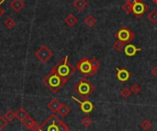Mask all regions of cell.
<instances>
[{
  "mask_svg": "<svg viewBox=\"0 0 157 131\" xmlns=\"http://www.w3.org/2000/svg\"><path fill=\"white\" fill-rule=\"evenodd\" d=\"M122 9H123L127 14H130V13L132 12V6L128 1H126L125 4L122 6Z\"/></svg>",
  "mask_w": 157,
  "mask_h": 131,
  "instance_id": "obj_27",
  "label": "cell"
},
{
  "mask_svg": "<svg viewBox=\"0 0 157 131\" xmlns=\"http://www.w3.org/2000/svg\"><path fill=\"white\" fill-rule=\"evenodd\" d=\"M22 124L24 125V127L29 130L37 131L39 129V124L30 117H28L24 121H22Z\"/></svg>",
  "mask_w": 157,
  "mask_h": 131,
  "instance_id": "obj_11",
  "label": "cell"
},
{
  "mask_svg": "<svg viewBox=\"0 0 157 131\" xmlns=\"http://www.w3.org/2000/svg\"><path fill=\"white\" fill-rule=\"evenodd\" d=\"M35 57L42 63H45L47 62L53 55L52 51L45 45L41 46L39 50H37L34 53Z\"/></svg>",
  "mask_w": 157,
  "mask_h": 131,
  "instance_id": "obj_7",
  "label": "cell"
},
{
  "mask_svg": "<svg viewBox=\"0 0 157 131\" xmlns=\"http://www.w3.org/2000/svg\"><path fill=\"white\" fill-rule=\"evenodd\" d=\"M7 124H8V121H6V118H5L1 115V113H0V131L2 130Z\"/></svg>",
  "mask_w": 157,
  "mask_h": 131,
  "instance_id": "obj_30",
  "label": "cell"
},
{
  "mask_svg": "<svg viewBox=\"0 0 157 131\" xmlns=\"http://www.w3.org/2000/svg\"><path fill=\"white\" fill-rule=\"evenodd\" d=\"M96 87L93 85L86 77L81 79L75 86L74 91L82 98V99H87L88 96L95 91Z\"/></svg>",
  "mask_w": 157,
  "mask_h": 131,
  "instance_id": "obj_4",
  "label": "cell"
},
{
  "mask_svg": "<svg viewBox=\"0 0 157 131\" xmlns=\"http://www.w3.org/2000/svg\"><path fill=\"white\" fill-rule=\"evenodd\" d=\"M154 1V3H155V4H157V0H153Z\"/></svg>",
  "mask_w": 157,
  "mask_h": 131,
  "instance_id": "obj_34",
  "label": "cell"
},
{
  "mask_svg": "<svg viewBox=\"0 0 157 131\" xmlns=\"http://www.w3.org/2000/svg\"><path fill=\"white\" fill-rule=\"evenodd\" d=\"M115 37L117 38L118 40H121V41H122V42H124L126 44V43L131 42L135 38V34L131 29H129L128 28L121 27L115 33Z\"/></svg>",
  "mask_w": 157,
  "mask_h": 131,
  "instance_id": "obj_6",
  "label": "cell"
},
{
  "mask_svg": "<svg viewBox=\"0 0 157 131\" xmlns=\"http://www.w3.org/2000/svg\"><path fill=\"white\" fill-rule=\"evenodd\" d=\"M15 113H16V118H17L20 122L24 121V120L29 117V115H28L27 111H26L23 107L18 108V109H17V112H15Z\"/></svg>",
  "mask_w": 157,
  "mask_h": 131,
  "instance_id": "obj_15",
  "label": "cell"
},
{
  "mask_svg": "<svg viewBox=\"0 0 157 131\" xmlns=\"http://www.w3.org/2000/svg\"><path fill=\"white\" fill-rule=\"evenodd\" d=\"M9 6L15 12H19L25 6V3L23 0H12Z\"/></svg>",
  "mask_w": 157,
  "mask_h": 131,
  "instance_id": "obj_14",
  "label": "cell"
},
{
  "mask_svg": "<svg viewBox=\"0 0 157 131\" xmlns=\"http://www.w3.org/2000/svg\"><path fill=\"white\" fill-rule=\"evenodd\" d=\"M37 131H70V129L53 113L39 126Z\"/></svg>",
  "mask_w": 157,
  "mask_h": 131,
  "instance_id": "obj_1",
  "label": "cell"
},
{
  "mask_svg": "<svg viewBox=\"0 0 157 131\" xmlns=\"http://www.w3.org/2000/svg\"><path fill=\"white\" fill-rule=\"evenodd\" d=\"M90 62H91V64H92V68H93L94 73L96 74V73H98V71L99 67H100V63H99V62H98V60H96L95 58H92V59L90 60Z\"/></svg>",
  "mask_w": 157,
  "mask_h": 131,
  "instance_id": "obj_22",
  "label": "cell"
},
{
  "mask_svg": "<svg viewBox=\"0 0 157 131\" xmlns=\"http://www.w3.org/2000/svg\"><path fill=\"white\" fill-rule=\"evenodd\" d=\"M4 25H5V27H6V28H7L11 29V28H13L16 26V22H15V20H14L12 17H7V18L5 20Z\"/></svg>",
  "mask_w": 157,
  "mask_h": 131,
  "instance_id": "obj_21",
  "label": "cell"
},
{
  "mask_svg": "<svg viewBox=\"0 0 157 131\" xmlns=\"http://www.w3.org/2000/svg\"><path fill=\"white\" fill-rule=\"evenodd\" d=\"M81 123H82V125L84 126V127H86V128H88L91 124H92V120H91V118H89V117H85L82 120H81Z\"/></svg>",
  "mask_w": 157,
  "mask_h": 131,
  "instance_id": "obj_29",
  "label": "cell"
},
{
  "mask_svg": "<svg viewBox=\"0 0 157 131\" xmlns=\"http://www.w3.org/2000/svg\"><path fill=\"white\" fill-rule=\"evenodd\" d=\"M4 1H5V0H1V1H0V17H2V16L4 15V13H5L4 9H3V8L1 7V5H2V4L4 3Z\"/></svg>",
  "mask_w": 157,
  "mask_h": 131,
  "instance_id": "obj_31",
  "label": "cell"
},
{
  "mask_svg": "<svg viewBox=\"0 0 157 131\" xmlns=\"http://www.w3.org/2000/svg\"><path fill=\"white\" fill-rule=\"evenodd\" d=\"M152 74H153L155 77H156L157 78V65L156 66H155V68L152 70Z\"/></svg>",
  "mask_w": 157,
  "mask_h": 131,
  "instance_id": "obj_32",
  "label": "cell"
},
{
  "mask_svg": "<svg viewBox=\"0 0 157 131\" xmlns=\"http://www.w3.org/2000/svg\"><path fill=\"white\" fill-rule=\"evenodd\" d=\"M73 5H74V6L75 7L76 10L82 11V10H84L86 7L87 2H86V0H75Z\"/></svg>",
  "mask_w": 157,
  "mask_h": 131,
  "instance_id": "obj_16",
  "label": "cell"
},
{
  "mask_svg": "<svg viewBox=\"0 0 157 131\" xmlns=\"http://www.w3.org/2000/svg\"><path fill=\"white\" fill-rule=\"evenodd\" d=\"M85 24H86L87 27L92 28V27H94V26L97 24V19L95 18L94 16L89 15V16H87V17H86V19H85Z\"/></svg>",
  "mask_w": 157,
  "mask_h": 131,
  "instance_id": "obj_19",
  "label": "cell"
},
{
  "mask_svg": "<svg viewBox=\"0 0 157 131\" xmlns=\"http://www.w3.org/2000/svg\"><path fill=\"white\" fill-rule=\"evenodd\" d=\"M66 82L67 81H65L64 79H63L60 75H58L52 69L42 79V83L53 94L58 93L63 88V86L66 84Z\"/></svg>",
  "mask_w": 157,
  "mask_h": 131,
  "instance_id": "obj_3",
  "label": "cell"
},
{
  "mask_svg": "<svg viewBox=\"0 0 157 131\" xmlns=\"http://www.w3.org/2000/svg\"><path fill=\"white\" fill-rule=\"evenodd\" d=\"M127 1H128V2H129V3H130L132 6H133V5H135V4H136V3H137L139 0H127Z\"/></svg>",
  "mask_w": 157,
  "mask_h": 131,
  "instance_id": "obj_33",
  "label": "cell"
},
{
  "mask_svg": "<svg viewBox=\"0 0 157 131\" xmlns=\"http://www.w3.org/2000/svg\"><path fill=\"white\" fill-rule=\"evenodd\" d=\"M142 51V49L140 48H136L133 44H127L126 47L124 48V51H125V54L129 57H132L136 54L137 51Z\"/></svg>",
  "mask_w": 157,
  "mask_h": 131,
  "instance_id": "obj_13",
  "label": "cell"
},
{
  "mask_svg": "<svg viewBox=\"0 0 157 131\" xmlns=\"http://www.w3.org/2000/svg\"><path fill=\"white\" fill-rule=\"evenodd\" d=\"M52 70L63 79L68 81L75 73L76 68H75L73 64L68 61V56H65L53 66Z\"/></svg>",
  "mask_w": 157,
  "mask_h": 131,
  "instance_id": "obj_2",
  "label": "cell"
},
{
  "mask_svg": "<svg viewBox=\"0 0 157 131\" xmlns=\"http://www.w3.org/2000/svg\"><path fill=\"white\" fill-rule=\"evenodd\" d=\"M76 70H78L84 77L95 75L93 68H92V64L90 62V60L87 58H82L76 63Z\"/></svg>",
  "mask_w": 157,
  "mask_h": 131,
  "instance_id": "obj_5",
  "label": "cell"
},
{
  "mask_svg": "<svg viewBox=\"0 0 157 131\" xmlns=\"http://www.w3.org/2000/svg\"><path fill=\"white\" fill-rule=\"evenodd\" d=\"M77 18L75 17V15H73V14H69L65 18H64V22H65V24L68 26V27H74L76 23H77Z\"/></svg>",
  "mask_w": 157,
  "mask_h": 131,
  "instance_id": "obj_17",
  "label": "cell"
},
{
  "mask_svg": "<svg viewBox=\"0 0 157 131\" xmlns=\"http://www.w3.org/2000/svg\"><path fill=\"white\" fill-rule=\"evenodd\" d=\"M141 90H142L141 86H140L139 84H132V87H131L132 94H134V95H138V94H140Z\"/></svg>",
  "mask_w": 157,
  "mask_h": 131,
  "instance_id": "obj_28",
  "label": "cell"
},
{
  "mask_svg": "<svg viewBox=\"0 0 157 131\" xmlns=\"http://www.w3.org/2000/svg\"><path fill=\"white\" fill-rule=\"evenodd\" d=\"M121 95H122V97H124V98H128V97H130V96H131V95H132V91H131V89H130V88H128V87H124V88L121 91Z\"/></svg>",
  "mask_w": 157,
  "mask_h": 131,
  "instance_id": "obj_26",
  "label": "cell"
},
{
  "mask_svg": "<svg viewBox=\"0 0 157 131\" xmlns=\"http://www.w3.org/2000/svg\"><path fill=\"white\" fill-rule=\"evenodd\" d=\"M148 6L145 5V3L143 0H139L135 5H133L132 6V13L134 14L135 17L140 18L141 17H143L145 12L148 10Z\"/></svg>",
  "mask_w": 157,
  "mask_h": 131,
  "instance_id": "obj_8",
  "label": "cell"
},
{
  "mask_svg": "<svg viewBox=\"0 0 157 131\" xmlns=\"http://www.w3.org/2000/svg\"><path fill=\"white\" fill-rule=\"evenodd\" d=\"M70 111H71L70 108H69L65 104H62L57 113H58L62 118H65V117L70 113Z\"/></svg>",
  "mask_w": 157,
  "mask_h": 131,
  "instance_id": "obj_18",
  "label": "cell"
},
{
  "mask_svg": "<svg viewBox=\"0 0 157 131\" xmlns=\"http://www.w3.org/2000/svg\"><path fill=\"white\" fill-rule=\"evenodd\" d=\"M131 77V73L128 70L122 68V69H120V68H117V78L120 82L121 83H125L127 82Z\"/></svg>",
  "mask_w": 157,
  "mask_h": 131,
  "instance_id": "obj_10",
  "label": "cell"
},
{
  "mask_svg": "<svg viewBox=\"0 0 157 131\" xmlns=\"http://www.w3.org/2000/svg\"><path fill=\"white\" fill-rule=\"evenodd\" d=\"M61 105H62V103H60V101H59L58 99L52 98V99L48 103L47 107H48V108H49L52 113H57L58 110H59V108H60V107H61Z\"/></svg>",
  "mask_w": 157,
  "mask_h": 131,
  "instance_id": "obj_12",
  "label": "cell"
},
{
  "mask_svg": "<svg viewBox=\"0 0 157 131\" xmlns=\"http://www.w3.org/2000/svg\"><path fill=\"white\" fill-rule=\"evenodd\" d=\"M124 42L121 41V40H117L114 44H113V48L117 51H121L123 48H124Z\"/></svg>",
  "mask_w": 157,
  "mask_h": 131,
  "instance_id": "obj_25",
  "label": "cell"
},
{
  "mask_svg": "<svg viewBox=\"0 0 157 131\" xmlns=\"http://www.w3.org/2000/svg\"><path fill=\"white\" fill-rule=\"evenodd\" d=\"M4 118H6V121L10 122V121H12V120L16 118V113H14L12 110H8V111L5 114Z\"/></svg>",
  "mask_w": 157,
  "mask_h": 131,
  "instance_id": "obj_23",
  "label": "cell"
},
{
  "mask_svg": "<svg viewBox=\"0 0 157 131\" xmlns=\"http://www.w3.org/2000/svg\"><path fill=\"white\" fill-rule=\"evenodd\" d=\"M72 99H74L75 102L79 103V107H80V110L85 113V114H89L93 111L94 109V105L91 101L87 100V99H85L84 101H80L78 100L77 98H75V96H72Z\"/></svg>",
  "mask_w": 157,
  "mask_h": 131,
  "instance_id": "obj_9",
  "label": "cell"
},
{
  "mask_svg": "<svg viewBox=\"0 0 157 131\" xmlns=\"http://www.w3.org/2000/svg\"><path fill=\"white\" fill-rule=\"evenodd\" d=\"M141 127H142V129H144V130H149L151 128H152V122L151 121H149L148 119H144L143 122H142V124H141Z\"/></svg>",
  "mask_w": 157,
  "mask_h": 131,
  "instance_id": "obj_24",
  "label": "cell"
},
{
  "mask_svg": "<svg viewBox=\"0 0 157 131\" xmlns=\"http://www.w3.org/2000/svg\"><path fill=\"white\" fill-rule=\"evenodd\" d=\"M147 18L150 20V22H152L153 24L157 22V10H152L148 15H147Z\"/></svg>",
  "mask_w": 157,
  "mask_h": 131,
  "instance_id": "obj_20",
  "label": "cell"
}]
</instances>
